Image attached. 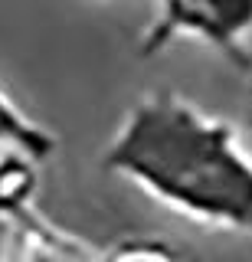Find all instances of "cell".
Here are the masks:
<instances>
[{"mask_svg": "<svg viewBox=\"0 0 252 262\" xmlns=\"http://www.w3.org/2000/svg\"><path fill=\"white\" fill-rule=\"evenodd\" d=\"M0 144L20 147V151L36 154V158L50 151V138H46L39 128L30 125V121L13 108V102L4 92H0Z\"/></svg>", "mask_w": 252, "mask_h": 262, "instance_id": "cell-3", "label": "cell"}, {"mask_svg": "<svg viewBox=\"0 0 252 262\" xmlns=\"http://www.w3.org/2000/svg\"><path fill=\"white\" fill-rule=\"evenodd\" d=\"M30 187V170L20 161H7L0 167V203H17Z\"/></svg>", "mask_w": 252, "mask_h": 262, "instance_id": "cell-4", "label": "cell"}, {"mask_svg": "<svg viewBox=\"0 0 252 262\" xmlns=\"http://www.w3.org/2000/svg\"><path fill=\"white\" fill-rule=\"evenodd\" d=\"M252 30V0H157L148 49L174 36H197L223 49L239 46Z\"/></svg>", "mask_w": 252, "mask_h": 262, "instance_id": "cell-2", "label": "cell"}, {"mask_svg": "<svg viewBox=\"0 0 252 262\" xmlns=\"http://www.w3.org/2000/svg\"><path fill=\"white\" fill-rule=\"evenodd\" d=\"M27 262H62V259H56V256H33V259H27Z\"/></svg>", "mask_w": 252, "mask_h": 262, "instance_id": "cell-6", "label": "cell"}, {"mask_svg": "<svg viewBox=\"0 0 252 262\" xmlns=\"http://www.w3.org/2000/svg\"><path fill=\"white\" fill-rule=\"evenodd\" d=\"M108 164L197 220L252 229V161L233 131L174 95L128 115Z\"/></svg>", "mask_w": 252, "mask_h": 262, "instance_id": "cell-1", "label": "cell"}, {"mask_svg": "<svg viewBox=\"0 0 252 262\" xmlns=\"http://www.w3.org/2000/svg\"><path fill=\"white\" fill-rule=\"evenodd\" d=\"M118 262H164V259L151 256V252H134V256H125V259H118Z\"/></svg>", "mask_w": 252, "mask_h": 262, "instance_id": "cell-5", "label": "cell"}]
</instances>
